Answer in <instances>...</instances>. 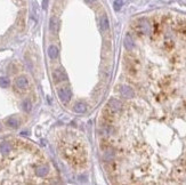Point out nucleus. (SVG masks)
Masks as SVG:
<instances>
[{"label": "nucleus", "instance_id": "f257e3e1", "mask_svg": "<svg viewBox=\"0 0 186 185\" xmlns=\"http://www.w3.org/2000/svg\"><path fill=\"white\" fill-rule=\"evenodd\" d=\"M14 87L17 92H23L25 89L29 88V81L25 77H18L16 80H15V83H14Z\"/></svg>", "mask_w": 186, "mask_h": 185}, {"label": "nucleus", "instance_id": "f03ea898", "mask_svg": "<svg viewBox=\"0 0 186 185\" xmlns=\"http://www.w3.org/2000/svg\"><path fill=\"white\" fill-rule=\"evenodd\" d=\"M57 94H58V97L62 101L63 103H68L70 99H71V92L70 89L66 88V87H63V88H59L57 90Z\"/></svg>", "mask_w": 186, "mask_h": 185}, {"label": "nucleus", "instance_id": "7ed1b4c3", "mask_svg": "<svg viewBox=\"0 0 186 185\" xmlns=\"http://www.w3.org/2000/svg\"><path fill=\"white\" fill-rule=\"evenodd\" d=\"M53 77H54V80L56 82H59V81H66L68 80V75L64 72V70L61 69H56L54 72H53Z\"/></svg>", "mask_w": 186, "mask_h": 185}, {"label": "nucleus", "instance_id": "20e7f679", "mask_svg": "<svg viewBox=\"0 0 186 185\" xmlns=\"http://www.w3.org/2000/svg\"><path fill=\"white\" fill-rule=\"evenodd\" d=\"M121 95H122V97H126V99L134 97V90L131 88H129V87L123 86L121 88Z\"/></svg>", "mask_w": 186, "mask_h": 185}, {"label": "nucleus", "instance_id": "39448f33", "mask_svg": "<svg viewBox=\"0 0 186 185\" xmlns=\"http://www.w3.org/2000/svg\"><path fill=\"white\" fill-rule=\"evenodd\" d=\"M48 55H49V57L51 59H55L57 57V55H58V48L56 46H54V45H51L48 48Z\"/></svg>", "mask_w": 186, "mask_h": 185}, {"label": "nucleus", "instance_id": "423d86ee", "mask_svg": "<svg viewBox=\"0 0 186 185\" xmlns=\"http://www.w3.org/2000/svg\"><path fill=\"white\" fill-rule=\"evenodd\" d=\"M6 123H7L9 127H13V128H17L20 126V121H18V119L15 118V117H11L9 119H7Z\"/></svg>", "mask_w": 186, "mask_h": 185}, {"label": "nucleus", "instance_id": "0eeeda50", "mask_svg": "<svg viewBox=\"0 0 186 185\" xmlns=\"http://www.w3.org/2000/svg\"><path fill=\"white\" fill-rule=\"evenodd\" d=\"M108 20H107L106 15H103L101 17V29L103 30V31H106V30H108Z\"/></svg>", "mask_w": 186, "mask_h": 185}, {"label": "nucleus", "instance_id": "6e6552de", "mask_svg": "<svg viewBox=\"0 0 186 185\" xmlns=\"http://www.w3.org/2000/svg\"><path fill=\"white\" fill-rule=\"evenodd\" d=\"M74 110L78 113H85L87 111V105L85 103H78V104L74 106Z\"/></svg>", "mask_w": 186, "mask_h": 185}, {"label": "nucleus", "instance_id": "1a4fd4ad", "mask_svg": "<svg viewBox=\"0 0 186 185\" xmlns=\"http://www.w3.org/2000/svg\"><path fill=\"white\" fill-rule=\"evenodd\" d=\"M57 28H58V21L55 17L50 20V30L53 32H57Z\"/></svg>", "mask_w": 186, "mask_h": 185}, {"label": "nucleus", "instance_id": "9d476101", "mask_svg": "<svg viewBox=\"0 0 186 185\" xmlns=\"http://www.w3.org/2000/svg\"><path fill=\"white\" fill-rule=\"evenodd\" d=\"M23 108H24V110L25 111H30L31 110V102L26 99V101H24L23 102Z\"/></svg>", "mask_w": 186, "mask_h": 185}, {"label": "nucleus", "instance_id": "9b49d317", "mask_svg": "<svg viewBox=\"0 0 186 185\" xmlns=\"http://www.w3.org/2000/svg\"><path fill=\"white\" fill-rule=\"evenodd\" d=\"M0 86L1 87H8L9 86V80L6 78H0Z\"/></svg>", "mask_w": 186, "mask_h": 185}, {"label": "nucleus", "instance_id": "f8f14e48", "mask_svg": "<svg viewBox=\"0 0 186 185\" xmlns=\"http://www.w3.org/2000/svg\"><path fill=\"white\" fill-rule=\"evenodd\" d=\"M121 6H122V1H121V0H117V1L114 2V8H115L117 11H119V9L121 8Z\"/></svg>", "mask_w": 186, "mask_h": 185}, {"label": "nucleus", "instance_id": "ddd939ff", "mask_svg": "<svg viewBox=\"0 0 186 185\" xmlns=\"http://www.w3.org/2000/svg\"><path fill=\"white\" fill-rule=\"evenodd\" d=\"M88 1H95V0H88Z\"/></svg>", "mask_w": 186, "mask_h": 185}, {"label": "nucleus", "instance_id": "4468645a", "mask_svg": "<svg viewBox=\"0 0 186 185\" xmlns=\"http://www.w3.org/2000/svg\"><path fill=\"white\" fill-rule=\"evenodd\" d=\"M0 132H1V126H0Z\"/></svg>", "mask_w": 186, "mask_h": 185}]
</instances>
